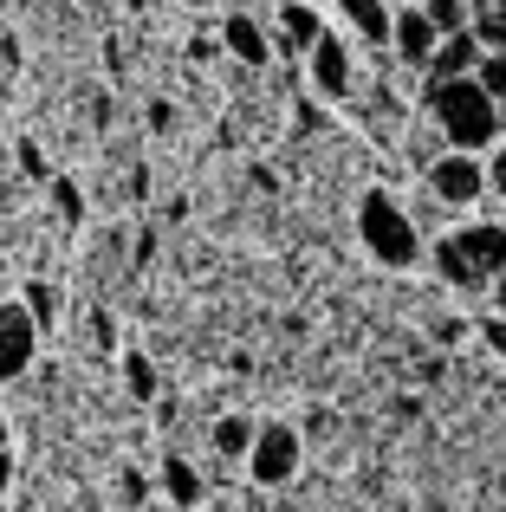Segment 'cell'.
<instances>
[{"mask_svg": "<svg viewBox=\"0 0 506 512\" xmlns=\"http://www.w3.org/2000/svg\"><path fill=\"white\" fill-rule=\"evenodd\" d=\"M429 111H435V124H442L448 150L487 156L506 137V117H500V104L487 98L481 78H448V85H429Z\"/></svg>", "mask_w": 506, "mask_h": 512, "instance_id": "6da1fadb", "label": "cell"}, {"mask_svg": "<svg viewBox=\"0 0 506 512\" xmlns=\"http://www.w3.org/2000/svg\"><path fill=\"white\" fill-rule=\"evenodd\" d=\"M435 266H442V279L461 286V292L494 286V279H506V227L474 221V227L442 234V240H435Z\"/></svg>", "mask_w": 506, "mask_h": 512, "instance_id": "7a4b0ae2", "label": "cell"}, {"mask_svg": "<svg viewBox=\"0 0 506 512\" xmlns=\"http://www.w3.org/2000/svg\"><path fill=\"white\" fill-rule=\"evenodd\" d=\"M429 195L442 201V208H474V201L487 195V156L474 150H442L429 163Z\"/></svg>", "mask_w": 506, "mask_h": 512, "instance_id": "3957f363", "label": "cell"}, {"mask_svg": "<svg viewBox=\"0 0 506 512\" xmlns=\"http://www.w3.org/2000/svg\"><path fill=\"white\" fill-rule=\"evenodd\" d=\"M364 240L377 247V260H390V266L416 260V227H409V214L396 208L390 195H370L364 201Z\"/></svg>", "mask_w": 506, "mask_h": 512, "instance_id": "277c9868", "label": "cell"}, {"mask_svg": "<svg viewBox=\"0 0 506 512\" xmlns=\"http://www.w3.org/2000/svg\"><path fill=\"white\" fill-rule=\"evenodd\" d=\"M442 39H448V33L429 20V7H403V13H396V26H390V46L403 52V65H429Z\"/></svg>", "mask_w": 506, "mask_h": 512, "instance_id": "5b68a950", "label": "cell"}, {"mask_svg": "<svg viewBox=\"0 0 506 512\" xmlns=\"http://www.w3.org/2000/svg\"><path fill=\"white\" fill-rule=\"evenodd\" d=\"M338 7L344 13H351V26H357V33H364V39H390V7H383V0H338Z\"/></svg>", "mask_w": 506, "mask_h": 512, "instance_id": "8992f818", "label": "cell"}, {"mask_svg": "<svg viewBox=\"0 0 506 512\" xmlns=\"http://www.w3.org/2000/svg\"><path fill=\"white\" fill-rule=\"evenodd\" d=\"M422 7H429V20L442 33H468L474 26V0H422Z\"/></svg>", "mask_w": 506, "mask_h": 512, "instance_id": "52a82bcc", "label": "cell"}, {"mask_svg": "<svg viewBox=\"0 0 506 512\" xmlns=\"http://www.w3.org/2000/svg\"><path fill=\"white\" fill-rule=\"evenodd\" d=\"M487 195H500L506 201V137L487 150Z\"/></svg>", "mask_w": 506, "mask_h": 512, "instance_id": "ba28073f", "label": "cell"}, {"mask_svg": "<svg viewBox=\"0 0 506 512\" xmlns=\"http://www.w3.org/2000/svg\"><path fill=\"white\" fill-rule=\"evenodd\" d=\"M487 344H494V357H506V318H487Z\"/></svg>", "mask_w": 506, "mask_h": 512, "instance_id": "9c48e42d", "label": "cell"}, {"mask_svg": "<svg viewBox=\"0 0 506 512\" xmlns=\"http://www.w3.org/2000/svg\"><path fill=\"white\" fill-rule=\"evenodd\" d=\"M403 7H416V0H403Z\"/></svg>", "mask_w": 506, "mask_h": 512, "instance_id": "30bf717a", "label": "cell"}]
</instances>
